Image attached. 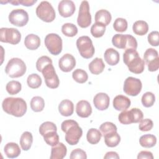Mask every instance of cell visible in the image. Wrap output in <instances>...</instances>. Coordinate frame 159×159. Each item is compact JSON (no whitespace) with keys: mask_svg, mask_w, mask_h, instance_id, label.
I'll use <instances>...</instances> for the list:
<instances>
[{"mask_svg":"<svg viewBox=\"0 0 159 159\" xmlns=\"http://www.w3.org/2000/svg\"><path fill=\"white\" fill-rule=\"evenodd\" d=\"M2 107L4 112L15 117L23 116L27 109L26 102L20 98L9 97L4 99L2 103Z\"/></svg>","mask_w":159,"mask_h":159,"instance_id":"obj_1","label":"cell"},{"mask_svg":"<svg viewBox=\"0 0 159 159\" xmlns=\"http://www.w3.org/2000/svg\"><path fill=\"white\" fill-rule=\"evenodd\" d=\"M61 128L65 133V140L68 143L75 145L78 143L83 130L77 122L74 120H65L61 123Z\"/></svg>","mask_w":159,"mask_h":159,"instance_id":"obj_2","label":"cell"},{"mask_svg":"<svg viewBox=\"0 0 159 159\" xmlns=\"http://www.w3.org/2000/svg\"><path fill=\"white\" fill-rule=\"evenodd\" d=\"M123 60L130 71L135 74L142 73L145 68V62L135 49H127L123 54Z\"/></svg>","mask_w":159,"mask_h":159,"instance_id":"obj_3","label":"cell"},{"mask_svg":"<svg viewBox=\"0 0 159 159\" xmlns=\"http://www.w3.org/2000/svg\"><path fill=\"white\" fill-rule=\"evenodd\" d=\"M5 71L11 78H19L25 74L26 65L20 58H12L8 61Z\"/></svg>","mask_w":159,"mask_h":159,"instance_id":"obj_4","label":"cell"},{"mask_svg":"<svg viewBox=\"0 0 159 159\" xmlns=\"http://www.w3.org/2000/svg\"><path fill=\"white\" fill-rule=\"evenodd\" d=\"M114 46L120 49H135L137 47V42L134 37L129 34L114 35L112 39Z\"/></svg>","mask_w":159,"mask_h":159,"instance_id":"obj_5","label":"cell"},{"mask_svg":"<svg viewBox=\"0 0 159 159\" xmlns=\"http://www.w3.org/2000/svg\"><path fill=\"white\" fill-rule=\"evenodd\" d=\"M76 46L81 57L84 58H91L94 53V47L91 39L88 36L80 37L76 40Z\"/></svg>","mask_w":159,"mask_h":159,"instance_id":"obj_6","label":"cell"},{"mask_svg":"<svg viewBox=\"0 0 159 159\" xmlns=\"http://www.w3.org/2000/svg\"><path fill=\"white\" fill-rule=\"evenodd\" d=\"M39 18L46 22H52L55 18V11L52 4L46 1H42L36 8Z\"/></svg>","mask_w":159,"mask_h":159,"instance_id":"obj_7","label":"cell"},{"mask_svg":"<svg viewBox=\"0 0 159 159\" xmlns=\"http://www.w3.org/2000/svg\"><path fill=\"white\" fill-rule=\"evenodd\" d=\"M44 42L51 54L58 55L61 53L62 50V40L58 34L52 33L47 35Z\"/></svg>","mask_w":159,"mask_h":159,"instance_id":"obj_8","label":"cell"},{"mask_svg":"<svg viewBox=\"0 0 159 159\" xmlns=\"http://www.w3.org/2000/svg\"><path fill=\"white\" fill-rule=\"evenodd\" d=\"M20 39L21 34L17 29L2 27L0 29V40L2 42L16 45Z\"/></svg>","mask_w":159,"mask_h":159,"instance_id":"obj_9","label":"cell"},{"mask_svg":"<svg viewBox=\"0 0 159 159\" xmlns=\"http://www.w3.org/2000/svg\"><path fill=\"white\" fill-rule=\"evenodd\" d=\"M77 23L81 28H86L91 24V16L89 12V5L87 1H82L80 4L77 18Z\"/></svg>","mask_w":159,"mask_h":159,"instance_id":"obj_10","label":"cell"},{"mask_svg":"<svg viewBox=\"0 0 159 159\" xmlns=\"http://www.w3.org/2000/svg\"><path fill=\"white\" fill-rule=\"evenodd\" d=\"M42 73L45 78V84L48 88L54 89L58 87L60 84L59 78L52 64L47 65L42 70Z\"/></svg>","mask_w":159,"mask_h":159,"instance_id":"obj_11","label":"cell"},{"mask_svg":"<svg viewBox=\"0 0 159 159\" xmlns=\"http://www.w3.org/2000/svg\"><path fill=\"white\" fill-rule=\"evenodd\" d=\"M142 88V84L139 79L129 76L124 81L123 89L127 94L131 96H135L140 93Z\"/></svg>","mask_w":159,"mask_h":159,"instance_id":"obj_12","label":"cell"},{"mask_svg":"<svg viewBox=\"0 0 159 159\" xmlns=\"http://www.w3.org/2000/svg\"><path fill=\"white\" fill-rule=\"evenodd\" d=\"M9 20L12 25L17 27H23L29 21V15L22 9H14L9 15Z\"/></svg>","mask_w":159,"mask_h":159,"instance_id":"obj_13","label":"cell"},{"mask_svg":"<svg viewBox=\"0 0 159 159\" xmlns=\"http://www.w3.org/2000/svg\"><path fill=\"white\" fill-rule=\"evenodd\" d=\"M143 61L147 65L150 71H155L159 68V57L158 52L152 48H149L144 53Z\"/></svg>","mask_w":159,"mask_h":159,"instance_id":"obj_14","label":"cell"},{"mask_svg":"<svg viewBox=\"0 0 159 159\" xmlns=\"http://www.w3.org/2000/svg\"><path fill=\"white\" fill-rule=\"evenodd\" d=\"M58 65L61 71L64 72H69L76 66V60L72 55L66 53L60 58Z\"/></svg>","mask_w":159,"mask_h":159,"instance_id":"obj_15","label":"cell"},{"mask_svg":"<svg viewBox=\"0 0 159 159\" xmlns=\"http://www.w3.org/2000/svg\"><path fill=\"white\" fill-rule=\"evenodd\" d=\"M58 10L62 17H68L75 11V3L71 0H62L58 4Z\"/></svg>","mask_w":159,"mask_h":159,"instance_id":"obj_16","label":"cell"},{"mask_svg":"<svg viewBox=\"0 0 159 159\" xmlns=\"http://www.w3.org/2000/svg\"><path fill=\"white\" fill-rule=\"evenodd\" d=\"M109 97L104 93H99L96 94L93 99V103L95 107L99 111H104L109 106Z\"/></svg>","mask_w":159,"mask_h":159,"instance_id":"obj_17","label":"cell"},{"mask_svg":"<svg viewBox=\"0 0 159 159\" xmlns=\"http://www.w3.org/2000/svg\"><path fill=\"white\" fill-rule=\"evenodd\" d=\"M76 112L78 116L86 118L92 113V107L89 102L85 100L80 101L76 106Z\"/></svg>","mask_w":159,"mask_h":159,"instance_id":"obj_18","label":"cell"},{"mask_svg":"<svg viewBox=\"0 0 159 159\" xmlns=\"http://www.w3.org/2000/svg\"><path fill=\"white\" fill-rule=\"evenodd\" d=\"M130 104V99L123 95H117L113 100V106L117 111L127 110Z\"/></svg>","mask_w":159,"mask_h":159,"instance_id":"obj_19","label":"cell"},{"mask_svg":"<svg viewBox=\"0 0 159 159\" xmlns=\"http://www.w3.org/2000/svg\"><path fill=\"white\" fill-rule=\"evenodd\" d=\"M67 152L66 147L61 142H59L56 145L52 147L51 150L50 159H62Z\"/></svg>","mask_w":159,"mask_h":159,"instance_id":"obj_20","label":"cell"},{"mask_svg":"<svg viewBox=\"0 0 159 159\" xmlns=\"http://www.w3.org/2000/svg\"><path fill=\"white\" fill-rule=\"evenodd\" d=\"M105 61L111 66L117 65L119 61V52L112 48H107L104 55Z\"/></svg>","mask_w":159,"mask_h":159,"instance_id":"obj_21","label":"cell"},{"mask_svg":"<svg viewBox=\"0 0 159 159\" xmlns=\"http://www.w3.org/2000/svg\"><path fill=\"white\" fill-rule=\"evenodd\" d=\"M58 111L61 115L63 116H70L74 111L73 103L68 99H64L61 101L58 106Z\"/></svg>","mask_w":159,"mask_h":159,"instance_id":"obj_22","label":"cell"},{"mask_svg":"<svg viewBox=\"0 0 159 159\" xmlns=\"http://www.w3.org/2000/svg\"><path fill=\"white\" fill-rule=\"evenodd\" d=\"M4 152L8 158H14L17 157L20 155V149L16 143L9 142L5 145Z\"/></svg>","mask_w":159,"mask_h":159,"instance_id":"obj_23","label":"cell"},{"mask_svg":"<svg viewBox=\"0 0 159 159\" xmlns=\"http://www.w3.org/2000/svg\"><path fill=\"white\" fill-rule=\"evenodd\" d=\"M111 13L106 9H101L96 12L95 14V21L106 26L109 24L111 21Z\"/></svg>","mask_w":159,"mask_h":159,"instance_id":"obj_24","label":"cell"},{"mask_svg":"<svg viewBox=\"0 0 159 159\" xmlns=\"http://www.w3.org/2000/svg\"><path fill=\"white\" fill-rule=\"evenodd\" d=\"M24 44L25 47L29 50H36L39 47L40 45V37L35 34H29L25 38Z\"/></svg>","mask_w":159,"mask_h":159,"instance_id":"obj_25","label":"cell"},{"mask_svg":"<svg viewBox=\"0 0 159 159\" xmlns=\"http://www.w3.org/2000/svg\"><path fill=\"white\" fill-rule=\"evenodd\" d=\"M88 68L91 73L99 75L102 73L105 68V65L101 58H95L88 65Z\"/></svg>","mask_w":159,"mask_h":159,"instance_id":"obj_26","label":"cell"},{"mask_svg":"<svg viewBox=\"0 0 159 159\" xmlns=\"http://www.w3.org/2000/svg\"><path fill=\"white\" fill-rule=\"evenodd\" d=\"M104 142L109 147H114L120 142V137L117 132H111L104 135Z\"/></svg>","mask_w":159,"mask_h":159,"instance_id":"obj_27","label":"cell"},{"mask_svg":"<svg viewBox=\"0 0 159 159\" xmlns=\"http://www.w3.org/2000/svg\"><path fill=\"white\" fill-rule=\"evenodd\" d=\"M20 145L23 150L27 151L30 149L33 142V137L30 132H24L20 139Z\"/></svg>","mask_w":159,"mask_h":159,"instance_id":"obj_28","label":"cell"},{"mask_svg":"<svg viewBox=\"0 0 159 159\" xmlns=\"http://www.w3.org/2000/svg\"><path fill=\"white\" fill-rule=\"evenodd\" d=\"M133 32L138 35H144L148 30V25L144 20H137L132 26Z\"/></svg>","mask_w":159,"mask_h":159,"instance_id":"obj_29","label":"cell"},{"mask_svg":"<svg viewBox=\"0 0 159 159\" xmlns=\"http://www.w3.org/2000/svg\"><path fill=\"white\" fill-rule=\"evenodd\" d=\"M140 144L145 148H151L155 145L157 143V138L152 134H145L140 137Z\"/></svg>","mask_w":159,"mask_h":159,"instance_id":"obj_30","label":"cell"},{"mask_svg":"<svg viewBox=\"0 0 159 159\" xmlns=\"http://www.w3.org/2000/svg\"><path fill=\"white\" fill-rule=\"evenodd\" d=\"M102 134L101 132L94 128L90 129L86 134V139L91 144H97L101 140Z\"/></svg>","mask_w":159,"mask_h":159,"instance_id":"obj_31","label":"cell"},{"mask_svg":"<svg viewBox=\"0 0 159 159\" xmlns=\"http://www.w3.org/2000/svg\"><path fill=\"white\" fill-rule=\"evenodd\" d=\"M119 122L122 124H130L134 123V118L132 110H124L118 116Z\"/></svg>","mask_w":159,"mask_h":159,"instance_id":"obj_32","label":"cell"},{"mask_svg":"<svg viewBox=\"0 0 159 159\" xmlns=\"http://www.w3.org/2000/svg\"><path fill=\"white\" fill-rule=\"evenodd\" d=\"M45 106L43 99L40 96L33 97L30 101V107L34 112L42 111Z\"/></svg>","mask_w":159,"mask_h":159,"instance_id":"obj_33","label":"cell"},{"mask_svg":"<svg viewBox=\"0 0 159 159\" xmlns=\"http://www.w3.org/2000/svg\"><path fill=\"white\" fill-rule=\"evenodd\" d=\"M43 137L47 144L52 147H53L59 143V136L56 131L49 132L45 134Z\"/></svg>","mask_w":159,"mask_h":159,"instance_id":"obj_34","label":"cell"},{"mask_svg":"<svg viewBox=\"0 0 159 159\" xmlns=\"http://www.w3.org/2000/svg\"><path fill=\"white\" fill-rule=\"evenodd\" d=\"M61 32L67 37H74L78 33V29L72 23H65L61 27Z\"/></svg>","mask_w":159,"mask_h":159,"instance_id":"obj_35","label":"cell"},{"mask_svg":"<svg viewBox=\"0 0 159 159\" xmlns=\"http://www.w3.org/2000/svg\"><path fill=\"white\" fill-rule=\"evenodd\" d=\"M42 81L40 76L36 73L30 75L27 79L28 86L32 89H36L40 87L42 84Z\"/></svg>","mask_w":159,"mask_h":159,"instance_id":"obj_36","label":"cell"},{"mask_svg":"<svg viewBox=\"0 0 159 159\" xmlns=\"http://www.w3.org/2000/svg\"><path fill=\"white\" fill-rule=\"evenodd\" d=\"M22 88V85L17 81H11L6 84V91L9 94L14 95L19 93Z\"/></svg>","mask_w":159,"mask_h":159,"instance_id":"obj_37","label":"cell"},{"mask_svg":"<svg viewBox=\"0 0 159 159\" xmlns=\"http://www.w3.org/2000/svg\"><path fill=\"white\" fill-rule=\"evenodd\" d=\"M73 80L79 83H84L88 80V75L87 73L82 69H76L72 73Z\"/></svg>","mask_w":159,"mask_h":159,"instance_id":"obj_38","label":"cell"},{"mask_svg":"<svg viewBox=\"0 0 159 159\" xmlns=\"http://www.w3.org/2000/svg\"><path fill=\"white\" fill-rule=\"evenodd\" d=\"M106 31V26L100 23H94L91 27V34L96 38L102 37Z\"/></svg>","mask_w":159,"mask_h":159,"instance_id":"obj_39","label":"cell"},{"mask_svg":"<svg viewBox=\"0 0 159 159\" xmlns=\"http://www.w3.org/2000/svg\"><path fill=\"white\" fill-rule=\"evenodd\" d=\"M142 103L145 107H150L154 104L155 96L152 92H146L142 97Z\"/></svg>","mask_w":159,"mask_h":159,"instance_id":"obj_40","label":"cell"},{"mask_svg":"<svg viewBox=\"0 0 159 159\" xmlns=\"http://www.w3.org/2000/svg\"><path fill=\"white\" fill-rule=\"evenodd\" d=\"M57 128L56 125L54 123L49 121H47L42 123L39 127V132L42 136H43L45 134L49 132H51V131L57 132Z\"/></svg>","mask_w":159,"mask_h":159,"instance_id":"obj_41","label":"cell"},{"mask_svg":"<svg viewBox=\"0 0 159 159\" xmlns=\"http://www.w3.org/2000/svg\"><path fill=\"white\" fill-rule=\"evenodd\" d=\"M99 130L101 132V134L104 136L107 134L114 132H117V129L116 125L114 124L112 122H106L100 125Z\"/></svg>","mask_w":159,"mask_h":159,"instance_id":"obj_42","label":"cell"},{"mask_svg":"<svg viewBox=\"0 0 159 159\" xmlns=\"http://www.w3.org/2000/svg\"><path fill=\"white\" fill-rule=\"evenodd\" d=\"M113 27L117 32H125L127 29V22L124 18H117L113 24Z\"/></svg>","mask_w":159,"mask_h":159,"instance_id":"obj_43","label":"cell"},{"mask_svg":"<svg viewBox=\"0 0 159 159\" xmlns=\"http://www.w3.org/2000/svg\"><path fill=\"white\" fill-rule=\"evenodd\" d=\"M52 64V61L51 58L47 56H42L37 60L36 62L37 70L42 72V70L48 65Z\"/></svg>","mask_w":159,"mask_h":159,"instance_id":"obj_44","label":"cell"},{"mask_svg":"<svg viewBox=\"0 0 159 159\" xmlns=\"http://www.w3.org/2000/svg\"><path fill=\"white\" fill-rule=\"evenodd\" d=\"M153 126V121L150 119H142L140 121L139 128L141 131L146 132L150 130Z\"/></svg>","mask_w":159,"mask_h":159,"instance_id":"obj_45","label":"cell"},{"mask_svg":"<svg viewBox=\"0 0 159 159\" xmlns=\"http://www.w3.org/2000/svg\"><path fill=\"white\" fill-rule=\"evenodd\" d=\"M148 42L152 45L157 47L159 44V33L158 31H152L148 35Z\"/></svg>","mask_w":159,"mask_h":159,"instance_id":"obj_46","label":"cell"},{"mask_svg":"<svg viewBox=\"0 0 159 159\" xmlns=\"http://www.w3.org/2000/svg\"><path fill=\"white\" fill-rule=\"evenodd\" d=\"M70 158L71 159H75V158H78V159H86L87 158V155L86 152L80 149V148H76L73 150L70 154Z\"/></svg>","mask_w":159,"mask_h":159,"instance_id":"obj_47","label":"cell"},{"mask_svg":"<svg viewBox=\"0 0 159 159\" xmlns=\"http://www.w3.org/2000/svg\"><path fill=\"white\" fill-rule=\"evenodd\" d=\"M37 2V0H12V1H7V2H10L11 4L17 6L19 4H22L25 6H31Z\"/></svg>","mask_w":159,"mask_h":159,"instance_id":"obj_48","label":"cell"},{"mask_svg":"<svg viewBox=\"0 0 159 159\" xmlns=\"http://www.w3.org/2000/svg\"><path fill=\"white\" fill-rule=\"evenodd\" d=\"M131 110L134 115V123L139 122L142 119H143V114L140 109H139V108H132L131 109Z\"/></svg>","mask_w":159,"mask_h":159,"instance_id":"obj_49","label":"cell"},{"mask_svg":"<svg viewBox=\"0 0 159 159\" xmlns=\"http://www.w3.org/2000/svg\"><path fill=\"white\" fill-rule=\"evenodd\" d=\"M138 159H153V156L151 152L149 151H141L137 155Z\"/></svg>","mask_w":159,"mask_h":159,"instance_id":"obj_50","label":"cell"},{"mask_svg":"<svg viewBox=\"0 0 159 159\" xmlns=\"http://www.w3.org/2000/svg\"><path fill=\"white\" fill-rule=\"evenodd\" d=\"M104 158H105V159H110V158L119 159V156L118 155L117 153L116 152H108L106 153L105 156L104 157Z\"/></svg>","mask_w":159,"mask_h":159,"instance_id":"obj_51","label":"cell"}]
</instances>
